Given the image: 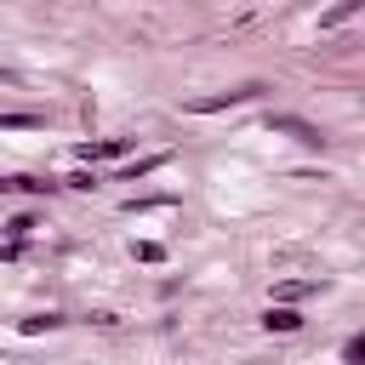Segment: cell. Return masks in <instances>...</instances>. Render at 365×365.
<instances>
[{
	"label": "cell",
	"mask_w": 365,
	"mask_h": 365,
	"mask_svg": "<svg viewBox=\"0 0 365 365\" xmlns=\"http://www.w3.org/2000/svg\"><path fill=\"white\" fill-rule=\"evenodd\" d=\"M268 131H285V137H297L302 148H325V131L308 125L302 114H268Z\"/></svg>",
	"instance_id": "obj_1"
},
{
	"label": "cell",
	"mask_w": 365,
	"mask_h": 365,
	"mask_svg": "<svg viewBox=\"0 0 365 365\" xmlns=\"http://www.w3.org/2000/svg\"><path fill=\"white\" fill-rule=\"evenodd\" d=\"M262 86H240V91H228V97H200L194 103V114H217V108H234V103H251Z\"/></svg>",
	"instance_id": "obj_2"
},
{
	"label": "cell",
	"mask_w": 365,
	"mask_h": 365,
	"mask_svg": "<svg viewBox=\"0 0 365 365\" xmlns=\"http://www.w3.org/2000/svg\"><path fill=\"white\" fill-rule=\"evenodd\" d=\"M354 11H365V0H336V6H331V11L319 17V29H342V23L354 17Z\"/></svg>",
	"instance_id": "obj_3"
},
{
	"label": "cell",
	"mask_w": 365,
	"mask_h": 365,
	"mask_svg": "<svg viewBox=\"0 0 365 365\" xmlns=\"http://www.w3.org/2000/svg\"><path fill=\"white\" fill-rule=\"evenodd\" d=\"M80 154H86V160H114V154H125V137H108V143H86Z\"/></svg>",
	"instance_id": "obj_4"
},
{
	"label": "cell",
	"mask_w": 365,
	"mask_h": 365,
	"mask_svg": "<svg viewBox=\"0 0 365 365\" xmlns=\"http://www.w3.org/2000/svg\"><path fill=\"white\" fill-rule=\"evenodd\" d=\"M262 325H268V331H297V325H302V314H291V308H268V314H262Z\"/></svg>",
	"instance_id": "obj_5"
},
{
	"label": "cell",
	"mask_w": 365,
	"mask_h": 365,
	"mask_svg": "<svg viewBox=\"0 0 365 365\" xmlns=\"http://www.w3.org/2000/svg\"><path fill=\"white\" fill-rule=\"evenodd\" d=\"M160 165H165V154H148V160H137V165H125L120 177H125V182H137V177H148V171H160Z\"/></svg>",
	"instance_id": "obj_6"
},
{
	"label": "cell",
	"mask_w": 365,
	"mask_h": 365,
	"mask_svg": "<svg viewBox=\"0 0 365 365\" xmlns=\"http://www.w3.org/2000/svg\"><path fill=\"white\" fill-rule=\"evenodd\" d=\"M342 359H348V365H365V336H348V348H342Z\"/></svg>",
	"instance_id": "obj_7"
},
{
	"label": "cell",
	"mask_w": 365,
	"mask_h": 365,
	"mask_svg": "<svg viewBox=\"0 0 365 365\" xmlns=\"http://www.w3.org/2000/svg\"><path fill=\"white\" fill-rule=\"evenodd\" d=\"M29 228H34V217H11V222H6V234H11V240H23Z\"/></svg>",
	"instance_id": "obj_8"
}]
</instances>
